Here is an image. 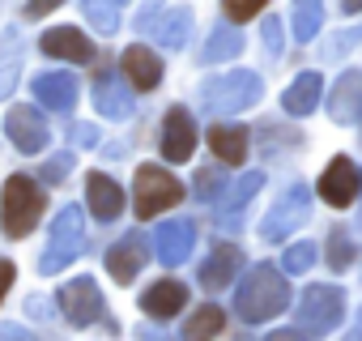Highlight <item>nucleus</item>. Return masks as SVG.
<instances>
[{
  "label": "nucleus",
  "instance_id": "nucleus-1",
  "mask_svg": "<svg viewBox=\"0 0 362 341\" xmlns=\"http://www.w3.org/2000/svg\"><path fill=\"white\" fill-rule=\"evenodd\" d=\"M290 307V282L286 269L277 273L273 265H252L235 290V311L243 324H269Z\"/></svg>",
  "mask_w": 362,
  "mask_h": 341
},
{
  "label": "nucleus",
  "instance_id": "nucleus-27",
  "mask_svg": "<svg viewBox=\"0 0 362 341\" xmlns=\"http://www.w3.org/2000/svg\"><path fill=\"white\" fill-rule=\"evenodd\" d=\"M124 5H128V0H81V13H86V22L107 39V35L119 30V13H124Z\"/></svg>",
  "mask_w": 362,
  "mask_h": 341
},
{
  "label": "nucleus",
  "instance_id": "nucleus-36",
  "mask_svg": "<svg viewBox=\"0 0 362 341\" xmlns=\"http://www.w3.org/2000/svg\"><path fill=\"white\" fill-rule=\"evenodd\" d=\"M354 43H362V26H354V30H349V35H337V39H332V43H328V47H324V56H328V60H332V56H341V52H349V47H354Z\"/></svg>",
  "mask_w": 362,
  "mask_h": 341
},
{
  "label": "nucleus",
  "instance_id": "nucleus-11",
  "mask_svg": "<svg viewBox=\"0 0 362 341\" xmlns=\"http://www.w3.org/2000/svg\"><path fill=\"white\" fill-rule=\"evenodd\" d=\"M162 154L170 162H188L197 154V124L184 107H170L162 120Z\"/></svg>",
  "mask_w": 362,
  "mask_h": 341
},
{
  "label": "nucleus",
  "instance_id": "nucleus-17",
  "mask_svg": "<svg viewBox=\"0 0 362 341\" xmlns=\"http://www.w3.org/2000/svg\"><path fill=\"white\" fill-rule=\"evenodd\" d=\"M86 201H90V214L98 222H115L124 214V188L111 175H103V170H94V175L86 180Z\"/></svg>",
  "mask_w": 362,
  "mask_h": 341
},
{
  "label": "nucleus",
  "instance_id": "nucleus-6",
  "mask_svg": "<svg viewBox=\"0 0 362 341\" xmlns=\"http://www.w3.org/2000/svg\"><path fill=\"white\" fill-rule=\"evenodd\" d=\"M307 218H311V188H307V184H290V188L281 192V201H273V209L264 214V222H260V239L281 243V239L294 235Z\"/></svg>",
  "mask_w": 362,
  "mask_h": 341
},
{
  "label": "nucleus",
  "instance_id": "nucleus-20",
  "mask_svg": "<svg viewBox=\"0 0 362 341\" xmlns=\"http://www.w3.org/2000/svg\"><path fill=\"white\" fill-rule=\"evenodd\" d=\"M35 98H39L47 111L69 115V111L77 107V77H73V73H43V77H35Z\"/></svg>",
  "mask_w": 362,
  "mask_h": 341
},
{
  "label": "nucleus",
  "instance_id": "nucleus-32",
  "mask_svg": "<svg viewBox=\"0 0 362 341\" xmlns=\"http://www.w3.org/2000/svg\"><path fill=\"white\" fill-rule=\"evenodd\" d=\"M73 175V149H60L43 162V184H64Z\"/></svg>",
  "mask_w": 362,
  "mask_h": 341
},
{
  "label": "nucleus",
  "instance_id": "nucleus-39",
  "mask_svg": "<svg viewBox=\"0 0 362 341\" xmlns=\"http://www.w3.org/2000/svg\"><path fill=\"white\" fill-rule=\"evenodd\" d=\"M18 73H22V69H18V60H9L5 69H0V98H9V94H13V86H18Z\"/></svg>",
  "mask_w": 362,
  "mask_h": 341
},
{
  "label": "nucleus",
  "instance_id": "nucleus-7",
  "mask_svg": "<svg viewBox=\"0 0 362 341\" xmlns=\"http://www.w3.org/2000/svg\"><path fill=\"white\" fill-rule=\"evenodd\" d=\"M345 316V290L341 286H307L298 299V328L303 333H332Z\"/></svg>",
  "mask_w": 362,
  "mask_h": 341
},
{
  "label": "nucleus",
  "instance_id": "nucleus-42",
  "mask_svg": "<svg viewBox=\"0 0 362 341\" xmlns=\"http://www.w3.org/2000/svg\"><path fill=\"white\" fill-rule=\"evenodd\" d=\"M0 337H30L22 324H0Z\"/></svg>",
  "mask_w": 362,
  "mask_h": 341
},
{
  "label": "nucleus",
  "instance_id": "nucleus-22",
  "mask_svg": "<svg viewBox=\"0 0 362 341\" xmlns=\"http://www.w3.org/2000/svg\"><path fill=\"white\" fill-rule=\"evenodd\" d=\"M260 188H264V175H260V170H247V175H239V184H230V192L214 201V209H218L222 226H235V222H239V214L247 209V201H252Z\"/></svg>",
  "mask_w": 362,
  "mask_h": 341
},
{
  "label": "nucleus",
  "instance_id": "nucleus-9",
  "mask_svg": "<svg viewBox=\"0 0 362 341\" xmlns=\"http://www.w3.org/2000/svg\"><path fill=\"white\" fill-rule=\"evenodd\" d=\"M192 248H197V226L188 218H175V222H166V226L153 231V252H158V260L166 269L184 265L192 256Z\"/></svg>",
  "mask_w": 362,
  "mask_h": 341
},
{
  "label": "nucleus",
  "instance_id": "nucleus-23",
  "mask_svg": "<svg viewBox=\"0 0 362 341\" xmlns=\"http://www.w3.org/2000/svg\"><path fill=\"white\" fill-rule=\"evenodd\" d=\"M320 94H324V77L320 73H298L294 86L281 94V107H286V115H311L320 107Z\"/></svg>",
  "mask_w": 362,
  "mask_h": 341
},
{
  "label": "nucleus",
  "instance_id": "nucleus-15",
  "mask_svg": "<svg viewBox=\"0 0 362 341\" xmlns=\"http://www.w3.org/2000/svg\"><path fill=\"white\" fill-rule=\"evenodd\" d=\"M145 256H149L145 235H124L119 243H111V252H107V269H111V277H115L119 286H128V282H136V273L145 269Z\"/></svg>",
  "mask_w": 362,
  "mask_h": 341
},
{
  "label": "nucleus",
  "instance_id": "nucleus-41",
  "mask_svg": "<svg viewBox=\"0 0 362 341\" xmlns=\"http://www.w3.org/2000/svg\"><path fill=\"white\" fill-rule=\"evenodd\" d=\"M13 273H18V269H13V260H0V299L9 294V286H13Z\"/></svg>",
  "mask_w": 362,
  "mask_h": 341
},
{
  "label": "nucleus",
  "instance_id": "nucleus-35",
  "mask_svg": "<svg viewBox=\"0 0 362 341\" xmlns=\"http://www.w3.org/2000/svg\"><path fill=\"white\" fill-rule=\"evenodd\" d=\"M218 188H222V175H218V170H201V175H197V192H201V201H218Z\"/></svg>",
  "mask_w": 362,
  "mask_h": 341
},
{
  "label": "nucleus",
  "instance_id": "nucleus-38",
  "mask_svg": "<svg viewBox=\"0 0 362 341\" xmlns=\"http://www.w3.org/2000/svg\"><path fill=\"white\" fill-rule=\"evenodd\" d=\"M158 9H162V0H145V5L136 9V30H149L158 22Z\"/></svg>",
  "mask_w": 362,
  "mask_h": 341
},
{
  "label": "nucleus",
  "instance_id": "nucleus-44",
  "mask_svg": "<svg viewBox=\"0 0 362 341\" xmlns=\"http://www.w3.org/2000/svg\"><path fill=\"white\" fill-rule=\"evenodd\" d=\"M354 337H362V311H358V328H354Z\"/></svg>",
  "mask_w": 362,
  "mask_h": 341
},
{
  "label": "nucleus",
  "instance_id": "nucleus-24",
  "mask_svg": "<svg viewBox=\"0 0 362 341\" xmlns=\"http://www.w3.org/2000/svg\"><path fill=\"white\" fill-rule=\"evenodd\" d=\"M209 149L226 166H243V158H247V128L243 124H214L209 128Z\"/></svg>",
  "mask_w": 362,
  "mask_h": 341
},
{
  "label": "nucleus",
  "instance_id": "nucleus-4",
  "mask_svg": "<svg viewBox=\"0 0 362 341\" xmlns=\"http://www.w3.org/2000/svg\"><path fill=\"white\" fill-rule=\"evenodd\" d=\"M184 201V184H179L166 166H153V162H141L136 166V180H132V205H136V218H158L162 209Z\"/></svg>",
  "mask_w": 362,
  "mask_h": 341
},
{
  "label": "nucleus",
  "instance_id": "nucleus-21",
  "mask_svg": "<svg viewBox=\"0 0 362 341\" xmlns=\"http://www.w3.org/2000/svg\"><path fill=\"white\" fill-rule=\"evenodd\" d=\"M358 111H362V69H349V73H341L337 86H332L328 115H332L337 124H354Z\"/></svg>",
  "mask_w": 362,
  "mask_h": 341
},
{
  "label": "nucleus",
  "instance_id": "nucleus-16",
  "mask_svg": "<svg viewBox=\"0 0 362 341\" xmlns=\"http://www.w3.org/2000/svg\"><path fill=\"white\" fill-rule=\"evenodd\" d=\"M184 303H188V286L175 282V277H162V282H153V286L141 294V311H145L149 320H170V316L184 311Z\"/></svg>",
  "mask_w": 362,
  "mask_h": 341
},
{
  "label": "nucleus",
  "instance_id": "nucleus-2",
  "mask_svg": "<svg viewBox=\"0 0 362 341\" xmlns=\"http://www.w3.org/2000/svg\"><path fill=\"white\" fill-rule=\"evenodd\" d=\"M43 205H47V197L30 175H9L5 192H0V222H5V235L9 239L30 235L35 222L43 218Z\"/></svg>",
  "mask_w": 362,
  "mask_h": 341
},
{
  "label": "nucleus",
  "instance_id": "nucleus-26",
  "mask_svg": "<svg viewBox=\"0 0 362 341\" xmlns=\"http://www.w3.org/2000/svg\"><path fill=\"white\" fill-rule=\"evenodd\" d=\"M239 52H243V30L218 26V30L205 39V52H201V60H205V64H222V60H239Z\"/></svg>",
  "mask_w": 362,
  "mask_h": 341
},
{
  "label": "nucleus",
  "instance_id": "nucleus-29",
  "mask_svg": "<svg viewBox=\"0 0 362 341\" xmlns=\"http://www.w3.org/2000/svg\"><path fill=\"white\" fill-rule=\"evenodd\" d=\"M222 328H226V311H222V307H214V303H205L201 311H192V316H188L184 337H188V341H197V337H218Z\"/></svg>",
  "mask_w": 362,
  "mask_h": 341
},
{
  "label": "nucleus",
  "instance_id": "nucleus-14",
  "mask_svg": "<svg viewBox=\"0 0 362 341\" xmlns=\"http://www.w3.org/2000/svg\"><path fill=\"white\" fill-rule=\"evenodd\" d=\"M39 47H43V56H52V60H69V64H90V60H94V43H90L81 30H73V26H56V30H47V35L39 39Z\"/></svg>",
  "mask_w": 362,
  "mask_h": 341
},
{
  "label": "nucleus",
  "instance_id": "nucleus-13",
  "mask_svg": "<svg viewBox=\"0 0 362 341\" xmlns=\"http://www.w3.org/2000/svg\"><path fill=\"white\" fill-rule=\"evenodd\" d=\"M358 166L349 162V158H332L328 166H324V175H320V197L328 201V205H337V209H345L354 197H358Z\"/></svg>",
  "mask_w": 362,
  "mask_h": 341
},
{
  "label": "nucleus",
  "instance_id": "nucleus-18",
  "mask_svg": "<svg viewBox=\"0 0 362 341\" xmlns=\"http://www.w3.org/2000/svg\"><path fill=\"white\" fill-rule=\"evenodd\" d=\"M239 269H243V248L218 243V248L209 252V260L201 265V286H205V290H222V286H230V282L239 277Z\"/></svg>",
  "mask_w": 362,
  "mask_h": 341
},
{
  "label": "nucleus",
  "instance_id": "nucleus-12",
  "mask_svg": "<svg viewBox=\"0 0 362 341\" xmlns=\"http://www.w3.org/2000/svg\"><path fill=\"white\" fill-rule=\"evenodd\" d=\"M94 107H98L103 120H128V115L136 111V98H132V90L119 81V73L103 69V73L94 77Z\"/></svg>",
  "mask_w": 362,
  "mask_h": 341
},
{
  "label": "nucleus",
  "instance_id": "nucleus-8",
  "mask_svg": "<svg viewBox=\"0 0 362 341\" xmlns=\"http://www.w3.org/2000/svg\"><path fill=\"white\" fill-rule=\"evenodd\" d=\"M60 311L73 328H90L103 320V294H98V282L94 277H73L60 286Z\"/></svg>",
  "mask_w": 362,
  "mask_h": 341
},
{
  "label": "nucleus",
  "instance_id": "nucleus-31",
  "mask_svg": "<svg viewBox=\"0 0 362 341\" xmlns=\"http://www.w3.org/2000/svg\"><path fill=\"white\" fill-rule=\"evenodd\" d=\"M311 265H315V243H311V239L290 243V248H286V256H281V269H286V273H307Z\"/></svg>",
  "mask_w": 362,
  "mask_h": 341
},
{
  "label": "nucleus",
  "instance_id": "nucleus-30",
  "mask_svg": "<svg viewBox=\"0 0 362 341\" xmlns=\"http://www.w3.org/2000/svg\"><path fill=\"white\" fill-rule=\"evenodd\" d=\"M354 256H358V248H354V235L349 231H328V265L332 269H349L354 265Z\"/></svg>",
  "mask_w": 362,
  "mask_h": 341
},
{
  "label": "nucleus",
  "instance_id": "nucleus-33",
  "mask_svg": "<svg viewBox=\"0 0 362 341\" xmlns=\"http://www.w3.org/2000/svg\"><path fill=\"white\" fill-rule=\"evenodd\" d=\"M264 5H269V0H222V9H226L230 22H247V18H256Z\"/></svg>",
  "mask_w": 362,
  "mask_h": 341
},
{
  "label": "nucleus",
  "instance_id": "nucleus-37",
  "mask_svg": "<svg viewBox=\"0 0 362 341\" xmlns=\"http://www.w3.org/2000/svg\"><path fill=\"white\" fill-rule=\"evenodd\" d=\"M69 141L81 145V149H90V145H98V128H94V124H73V128H69Z\"/></svg>",
  "mask_w": 362,
  "mask_h": 341
},
{
  "label": "nucleus",
  "instance_id": "nucleus-5",
  "mask_svg": "<svg viewBox=\"0 0 362 341\" xmlns=\"http://www.w3.org/2000/svg\"><path fill=\"white\" fill-rule=\"evenodd\" d=\"M86 252V214L77 205H64L52 222V243L39 260V273H60Z\"/></svg>",
  "mask_w": 362,
  "mask_h": 341
},
{
  "label": "nucleus",
  "instance_id": "nucleus-28",
  "mask_svg": "<svg viewBox=\"0 0 362 341\" xmlns=\"http://www.w3.org/2000/svg\"><path fill=\"white\" fill-rule=\"evenodd\" d=\"M290 26H294V39H298V43L315 39L320 26H324V0H294V18H290Z\"/></svg>",
  "mask_w": 362,
  "mask_h": 341
},
{
  "label": "nucleus",
  "instance_id": "nucleus-34",
  "mask_svg": "<svg viewBox=\"0 0 362 341\" xmlns=\"http://www.w3.org/2000/svg\"><path fill=\"white\" fill-rule=\"evenodd\" d=\"M260 30H264V52H269V56H281V52H286V30H281V22L269 18Z\"/></svg>",
  "mask_w": 362,
  "mask_h": 341
},
{
  "label": "nucleus",
  "instance_id": "nucleus-19",
  "mask_svg": "<svg viewBox=\"0 0 362 341\" xmlns=\"http://www.w3.org/2000/svg\"><path fill=\"white\" fill-rule=\"evenodd\" d=\"M119 64H124V77L132 81V90H158L162 86V60L149 52V47H141V43H132L124 56H119Z\"/></svg>",
  "mask_w": 362,
  "mask_h": 341
},
{
  "label": "nucleus",
  "instance_id": "nucleus-43",
  "mask_svg": "<svg viewBox=\"0 0 362 341\" xmlns=\"http://www.w3.org/2000/svg\"><path fill=\"white\" fill-rule=\"evenodd\" d=\"M341 9L345 13H362V0H341Z\"/></svg>",
  "mask_w": 362,
  "mask_h": 341
},
{
  "label": "nucleus",
  "instance_id": "nucleus-25",
  "mask_svg": "<svg viewBox=\"0 0 362 341\" xmlns=\"http://www.w3.org/2000/svg\"><path fill=\"white\" fill-rule=\"evenodd\" d=\"M153 39H158V47H166V52H179L188 43V30H192V9L188 5H175L170 13H162L153 26Z\"/></svg>",
  "mask_w": 362,
  "mask_h": 341
},
{
  "label": "nucleus",
  "instance_id": "nucleus-40",
  "mask_svg": "<svg viewBox=\"0 0 362 341\" xmlns=\"http://www.w3.org/2000/svg\"><path fill=\"white\" fill-rule=\"evenodd\" d=\"M60 5H64V0H26V18H47Z\"/></svg>",
  "mask_w": 362,
  "mask_h": 341
},
{
  "label": "nucleus",
  "instance_id": "nucleus-10",
  "mask_svg": "<svg viewBox=\"0 0 362 341\" xmlns=\"http://www.w3.org/2000/svg\"><path fill=\"white\" fill-rule=\"evenodd\" d=\"M5 132H9V141H13L22 154H39V149H47V137H52L47 120H43L35 107H13V111L5 115Z\"/></svg>",
  "mask_w": 362,
  "mask_h": 341
},
{
  "label": "nucleus",
  "instance_id": "nucleus-3",
  "mask_svg": "<svg viewBox=\"0 0 362 341\" xmlns=\"http://www.w3.org/2000/svg\"><path fill=\"white\" fill-rule=\"evenodd\" d=\"M260 94H264V81H260L256 73H247V69H235V73H226V77H209V81L201 86V103H205V111H214V115H239V111L256 107Z\"/></svg>",
  "mask_w": 362,
  "mask_h": 341
}]
</instances>
